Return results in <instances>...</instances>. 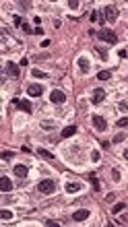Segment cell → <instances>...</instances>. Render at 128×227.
Here are the masks:
<instances>
[{
  "label": "cell",
  "mask_w": 128,
  "mask_h": 227,
  "mask_svg": "<svg viewBox=\"0 0 128 227\" xmlns=\"http://www.w3.org/2000/svg\"><path fill=\"white\" fill-rule=\"evenodd\" d=\"M95 33H97V39H103L107 44H116L118 41V35L112 29H101V31H95Z\"/></svg>",
  "instance_id": "6da1fadb"
},
{
  "label": "cell",
  "mask_w": 128,
  "mask_h": 227,
  "mask_svg": "<svg viewBox=\"0 0 128 227\" xmlns=\"http://www.w3.org/2000/svg\"><path fill=\"white\" fill-rule=\"evenodd\" d=\"M12 105H15V107H19V110H23L25 113H31V112H33V105H31L29 99H19V97H15V99H12Z\"/></svg>",
  "instance_id": "7a4b0ae2"
},
{
  "label": "cell",
  "mask_w": 128,
  "mask_h": 227,
  "mask_svg": "<svg viewBox=\"0 0 128 227\" xmlns=\"http://www.w3.org/2000/svg\"><path fill=\"white\" fill-rule=\"evenodd\" d=\"M54 188H56V182L54 180H41L39 184H37V190L44 194H52L54 192Z\"/></svg>",
  "instance_id": "3957f363"
},
{
  "label": "cell",
  "mask_w": 128,
  "mask_h": 227,
  "mask_svg": "<svg viewBox=\"0 0 128 227\" xmlns=\"http://www.w3.org/2000/svg\"><path fill=\"white\" fill-rule=\"evenodd\" d=\"M50 101H52V103H64V101H66V93H64V91H60V89L52 91V93H50Z\"/></svg>",
  "instance_id": "277c9868"
},
{
  "label": "cell",
  "mask_w": 128,
  "mask_h": 227,
  "mask_svg": "<svg viewBox=\"0 0 128 227\" xmlns=\"http://www.w3.org/2000/svg\"><path fill=\"white\" fill-rule=\"evenodd\" d=\"M103 15H105V21H110V23H114L118 19V8L116 6H105V11H103Z\"/></svg>",
  "instance_id": "5b68a950"
},
{
  "label": "cell",
  "mask_w": 128,
  "mask_h": 227,
  "mask_svg": "<svg viewBox=\"0 0 128 227\" xmlns=\"http://www.w3.org/2000/svg\"><path fill=\"white\" fill-rule=\"evenodd\" d=\"M41 93H44V87H41V85H29V87H27V95H29V97H39V95H41Z\"/></svg>",
  "instance_id": "8992f818"
},
{
  "label": "cell",
  "mask_w": 128,
  "mask_h": 227,
  "mask_svg": "<svg viewBox=\"0 0 128 227\" xmlns=\"http://www.w3.org/2000/svg\"><path fill=\"white\" fill-rule=\"evenodd\" d=\"M91 122H93V126L97 128V130H105V128H107V122H105V118L97 116V113H95L93 118H91Z\"/></svg>",
  "instance_id": "52a82bcc"
},
{
  "label": "cell",
  "mask_w": 128,
  "mask_h": 227,
  "mask_svg": "<svg viewBox=\"0 0 128 227\" xmlns=\"http://www.w3.org/2000/svg\"><path fill=\"white\" fill-rule=\"evenodd\" d=\"M19 66H21V64H15V62H6V72L11 74L12 79H19V74H21V72H19Z\"/></svg>",
  "instance_id": "ba28073f"
},
{
  "label": "cell",
  "mask_w": 128,
  "mask_h": 227,
  "mask_svg": "<svg viewBox=\"0 0 128 227\" xmlns=\"http://www.w3.org/2000/svg\"><path fill=\"white\" fill-rule=\"evenodd\" d=\"M12 171H15V176H17V178H27L29 167H27V165H21V163H17V165L12 167Z\"/></svg>",
  "instance_id": "9c48e42d"
},
{
  "label": "cell",
  "mask_w": 128,
  "mask_h": 227,
  "mask_svg": "<svg viewBox=\"0 0 128 227\" xmlns=\"http://www.w3.org/2000/svg\"><path fill=\"white\" fill-rule=\"evenodd\" d=\"M0 190H2V192H11L12 190V180L11 178H6V176L0 178Z\"/></svg>",
  "instance_id": "30bf717a"
},
{
  "label": "cell",
  "mask_w": 128,
  "mask_h": 227,
  "mask_svg": "<svg viewBox=\"0 0 128 227\" xmlns=\"http://www.w3.org/2000/svg\"><path fill=\"white\" fill-rule=\"evenodd\" d=\"M72 219L74 221H85V219H89V211L87 209H79V211L72 213Z\"/></svg>",
  "instance_id": "8fae6325"
},
{
  "label": "cell",
  "mask_w": 128,
  "mask_h": 227,
  "mask_svg": "<svg viewBox=\"0 0 128 227\" xmlns=\"http://www.w3.org/2000/svg\"><path fill=\"white\" fill-rule=\"evenodd\" d=\"M105 99V91L103 89H95L93 91V97H91V101L93 103H101Z\"/></svg>",
  "instance_id": "7c38bea8"
},
{
  "label": "cell",
  "mask_w": 128,
  "mask_h": 227,
  "mask_svg": "<svg viewBox=\"0 0 128 227\" xmlns=\"http://www.w3.org/2000/svg\"><path fill=\"white\" fill-rule=\"evenodd\" d=\"M81 190V182H68L66 184V192L68 194H74V192H79Z\"/></svg>",
  "instance_id": "4fadbf2b"
},
{
  "label": "cell",
  "mask_w": 128,
  "mask_h": 227,
  "mask_svg": "<svg viewBox=\"0 0 128 227\" xmlns=\"http://www.w3.org/2000/svg\"><path fill=\"white\" fill-rule=\"evenodd\" d=\"M77 64H79V68H81V72H89V60H87V58H79Z\"/></svg>",
  "instance_id": "5bb4252c"
},
{
  "label": "cell",
  "mask_w": 128,
  "mask_h": 227,
  "mask_svg": "<svg viewBox=\"0 0 128 227\" xmlns=\"http://www.w3.org/2000/svg\"><path fill=\"white\" fill-rule=\"evenodd\" d=\"M77 134V126H66L64 130H62V138H68V136Z\"/></svg>",
  "instance_id": "9a60e30c"
},
{
  "label": "cell",
  "mask_w": 128,
  "mask_h": 227,
  "mask_svg": "<svg viewBox=\"0 0 128 227\" xmlns=\"http://www.w3.org/2000/svg\"><path fill=\"white\" fill-rule=\"evenodd\" d=\"M31 74H33L35 79H48V72L39 70V68H33V70H31Z\"/></svg>",
  "instance_id": "2e32d148"
},
{
  "label": "cell",
  "mask_w": 128,
  "mask_h": 227,
  "mask_svg": "<svg viewBox=\"0 0 128 227\" xmlns=\"http://www.w3.org/2000/svg\"><path fill=\"white\" fill-rule=\"evenodd\" d=\"M97 79H99V81H107V79H112V72H110V70H101V72H97Z\"/></svg>",
  "instance_id": "e0dca14e"
},
{
  "label": "cell",
  "mask_w": 128,
  "mask_h": 227,
  "mask_svg": "<svg viewBox=\"0 0 128 227\" xmlns=\"http://www.w3.org/2000/svg\"><path fill=\"white\" fill-rule=\"evenodd\" d=\"M37 153H39V157H44V159H54V155L50 153V151H46V149H37Z\"/></svg>",
  "instance_id": "ac0fdd59"
},
{
  "label": "cell",
  "mask_w": 128,
  "mask_h": 227,
  "mask_svg": "<svg viewBox=\"0 0 128 227\" xmlns=\"http://www.w3.org/2000/svg\"><path fill=\"white\" fill-rule=\"evenodd\" d=\"M118 124V128H128V116H124V118H120L116 122Z\"/></svg>",
  "instance_id": "d6986e66"
},
{
  "label": "cell",
  "mask_w": 128,
  "mask_h": 227,
  "mask_svg": "<svg viewBox=\"0 0 128 227\" xmlns=\"http://www.w3.org/2000/svg\"><path fill=\"white\" fill-rule=\"evenodd\" d=\"M124 209H126V202H118V204H114L112 213H120V211H124Z\"/></svg>",
  "instance_id": "ffe728a7"
},
{
  "label": "cell",
  "mask_w": 128,
  "mask_h": 227,
  "mask_svg": "<svg viewBox=\"0 0 128 227\" xmlns=\"http://www.w3.org/2000/svg\"><path fill=\"white\" fill-rule=\"evenodd\" d=\"M89 180H91V184L99 190V182H97V176H95V173H89Z\"/></svg>",
  "instance_id": "44dd1931"
},
{
  "label": "cell",
  "mask_w": 128,
  "mask_h": 227,
  "mask_svg": "<svg viewBox=\"0 0 128 227\" xmlns=\"http://www.w3.org/2000/svg\"><path fill=\"white\" fill-rule=\"evenodd\" d=\"M12 23H15V27H23V21H21V17H19V15H15V17H12Z\"/></svg>",
  "instance_id": "7402d4cb"
},
{
  "label": "cell",
  "mask_w": 128,
  "mask_h": 227,
  "mask_svg": "<svg viewBox=\"0 0 128 227\" xmlns=\"http://www.w3.org/2000/svg\"><path fill=\"white\" fill-rule=\"evenodd\" d=\"M2 219H4V221H8V219H12V213L8 211V209H4V211H2Z\"/></svg>",
  "instance_id": "603a6c76"
},
{
  "label": "cell",
  "mask_w": 128,
  "mask_h": 227,
  "mask_svg": "<svg viewBox=\"0 0 128 227\" xmlns=\"http://www.w3.org/2000/svg\"><path fill=\"white\" fill-rule=\"evenodd\" d=\"M124 138H126V132H120V134H116V136H114V143H122Z\"/></svg>",
  "instance_id": "cb8c5ba5"
},
{
  "label": "cell",
  "mask_w": 128,
  "mask_h": 227,
  "mask_svg": "<svg viewBox=\"0 0 128 227\" xmlns=\"http://www.w3.org/2000/svg\"><path fill=\"white\" fill-rule=\"evenodd\" d=\"M54 122H41V128H44V130H52V128H54Z\"/></svg>",
  "instance_id": "d4e9b609"
},
{
  "label": "cell",
  "mask_w": 128,
  "mask_h": 227,
  "mask_svg": "<svg viewBox=\"0 0 128 227\" xmlns=\"http://www.w3.org/2000/svg\"><path fill=\"white\" fill-rule=\"evenodd\" d=\"M21 29H23L25 33H33L35 29H31V25H29V23H23V27H21Z\"/></svg>",
  "instance_id": "484cf974"
},
{
  "label": "cell",
  "mask_w": 128,
  "mask_h": 227,
  "mask_svg": "<svg viewBox=\"0 0 128 227\" xmlns=\"http://www.w3.org/2000/svg\"><path fill=\"white\" fill-rule=\"evenodd\" d=\"M95 52H99L101 60H107V54H105V50H103V48H95Z\"/></svg>",
  "instance_id": "4316f807"
},
{
  "label": "cell",
  "mask_w": 128,
  "mask_h": 227,
  "mask_svg": "<svg viewBox=\"0 0 128 227\" xmlns=\"http://www.w3.org/2000/svg\"><path fill=\"white\" fill-rule=\"evenodd\" d=\"M120 110H122V112H128V99L120 101Z\"/></svg>",
  "instance_id": "83f0119b"
},
{
  "label": "cell",
  "mask_w": 128,
  "mask_h": 227,
  "mask_svg": "<svg viewBox=\"0 0 128 227\" xmlns=\"http://www.w3.org/2000/svg\"><path fill=\"white\" fill-rule=\"evenodd\" d=\"M2 159H12V151H2Z\"/></svg>",
  "instance_id": "f1b7e54d"
},
{
  "label": "cell",
  "mask_w": 128,
  "mask_h": 227,
  "mask_svg": "<svg viewBox=\"0 0 128 227\" xmlns=\"http://www.w3.org/2000/svg\"><path fill=\"white\" fill-rule=\"evenodd\" d=\"M46 225H50V227H58L60 223H58V221H52V219H48V221H46Z\"/></svg>",
  "instance_id": "f546056e"
},
{
  "label": "cell",
  "mask_w": 128,
  "mask_h": 227,
  "mask_svg": "<svg viewBox=\"0 0 128 227\" xmlns=\"http://www.w3.org/2000/svg\"><path fill=\"white\" fill-rule=\"evenodd\" d=\"M112 180H114V182H118V180H120V171H116V169L112 171Z\"/></svg>",
  "instance_id": "4dcf8cb0"
},
{
  "label": "cell",
  "mask_w": 128,
  "mask_h": 227,
  "mask_svg": "<svg viewBox=\"0 0 128 227\" xmlns=\"http://www.w3.org/2000/svg\"><path fill=\"white\" fill-rule=\"evenodd\" d=\"M91 159L97 163V161H99V153H97V151H93V153H91Z\"/></svg>",
  "instance_id": "1f68e13d"
},
{
  "label": "cell",
  "mask_w": 128,
  "mask_h": 227,
  "mask_svg": "<svg viewBox=\"0 0 128 227\" xmlns=\"http://www.w3.org/2000/svg\"><path fill=\"white\" fill-rule=\"evenodd\" d=\"M68 6H70V8H79V2H77V0H70Z\"/></svg>",
  "instance_id": "d6a6232c"
},
{
  "label": "cell",
  "mask_w": 128,
  "mask_h": 227,
  "mask_svg": "<svg viewBox=\"0 0 128 227\" xmlns=\"http://www.w3.org/2000/svg\"><path fill=\"white\" fill-rule=\"evenodd\" d=\"M114 198H116V194H107V196H105V200H107V202H112Z\"/></svg>",
  "instance_id": "836d02e7"
},
{
  "label": "cell",
  "mask_w": 128,
  "mask_h": 227,
  "mask_svg": "<svg viewBox=\"0 0 128 227\" xmlns=\"http://www.w3.org/2000/svg\"><path fill=\"white\" fill-rule=\"evenodd\" d=\"M33 33H35V35H41V33H44V29H41V27H35Z\"/></svg>",
  "instance_id": "e575fe53"
},
{
  "label": "cell",
  "mask_w": 128,
  "mask_h": 227,
  "mask_svg": "<svg viewBox=\"0 0 128 227\" xmlns=\"http://www.w3.org/2000/svg\"><path fill=\"white\" fill-rule=\"evenodd\" d=\"M124 157H126V159H128V149H124Z\"/></svg>",
  "instance_id": "d590c367"
}]
</instances>
